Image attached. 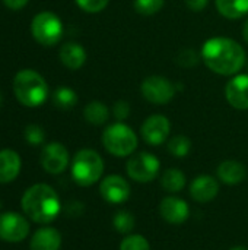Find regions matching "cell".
Masks as SVG:
<instances>
[{
	"instance_id": "1",
	"label": "cell",
	"mask_w": 248,
	"mask_h": 250,
	"mask_svg": "<svg viewBox=\"0 0 248 250\" xmlns=\"http://www.w3.org/2000/svg\"><path fill=\"white\" fill-rule=\"evenodd\" d=\"M202 59L212 72L231 76L243 69L246 63V51L231 38L215 37L203 44Z\"/></svg>"
},
{
	"instance_id": "2",
	"label": "cell",
	"mask_w": 248,
	"mask_h": 250,
	"mask_svg": "<svg viewBox=\"0 0 248 250\" xmlns=\"http://www.w3.org/2000/svg\"><path fill=\"white\" fill-rule=\"evenodd\" d=\"M23 215L37 224H50L61 212V202L57 192L45 183L28 188L20 199Z\"/></svg>"
},
{
	"instance_id": "3",
	"label": "cell",
	"mask_w": 248,
	"mask_h": 250,
	"mask_svg": "<svg viewBox=\"0 0 248 250\" xmlns=\"http://www.w3.org/2000/svg\"><path fill=\"white\" fill-rule=\"evenodd\" d=\"M13 94L25 107H39L48 97V85L45 79L32 69H22L13 78Z\"/></svg>"
},
{
	"instance_id": "4",
	"label": "cell",
	"mask_w": 248,
	"mask_h": 250,
	"mask_svg": "<svg viewBox=\"0 0 248 250\" xmlns=\"http://www.w3.org/2000/svg\"><path fill=\"white\" fill-rule=\"evenodd\" d=\"M104 160L94 149H80L72 160V179L82 188H89L101 180Z\"/></svg>"
},
{
	"instance_id": "5",
	"label": "cell",
	"mask_w": 248,
	"mask_h": 250,
	"mask_svg": "<svg viewBox=\"0 0 248 250\" xmlns=\"http://www.w3.org/2000/svg\"><path fill=\"white\" fill-rule=\"evenodd\" d=\"M137 142L133 129L120 122L110 125L102 133V145L114 157L132 155L137 148Z\"/></svg>"
},
{
	"instance_id": "6",
	"label": "cell",
	"mask_w": 248,
	"mask_h": 250,
	"mask_svg": "<svg viewBox=\"0 0 248 250\" xmlns=\"http://www.w3.org/2000/svg\"><path fill=\"white\" fill-rule=\"evenodd\" d=\"M31 32L37 42L44 47L56 45L63 35V23L61 19L50 10L39 12L34 16L31 23Z\"/></svg>"
},
{
	"instance_id": "7",
	"label": "cell",
	"mask_w": 248,
	"mask_h": 250,
	"mask_svg": "<svg viewBox=\"0 0 248 250\" xmlns=\"http://www.w3.org/2000/svg\"><path fill=\"white\" fill-rule=\"evenodd\" d=\"M161 170L159 160L146 151L137 152L130 157L126 164L127 176L137 183H151L156 179Z\"/></svg>"
},
{
	"instance_id": "8",
	"label": "cell",
	"mask_w": 248,
	"mask_h": 250,
	"mask_svg": "<svg viewBox=\"0 0 248 250\" xmlns=\"http://www.w3.org/2000/svg\"><path fill=\"white\" fill-rule=\"evenodd\" d=\"M31 231L26 215L15 211L0 212V240L7 243L23 242Z\"/></svg>"
},
{
	"instance_id": "9",
	"label": "cell",
	"mask_w": 248,
	"mask_h": 250,
	"mask_svg": "<svg viewBox=\"0 0 248 250\" xmlns=\"http://www.w3.org/2000/svg\"><path fill=\"white\" fill-rule=\"evenodd\" d=\"M69 161H70L69 151L60 142H50V144H47L42 148L41 155H39L41 167L44 168L45 173L53 174V176L61 174L67 168Z\"/></svg>"
},
{
	"instance_id": "10",
	"label": "cell",
	"mask_w": 248,
	"mask_h": 250,
	"mask_svg": "<svg viewBox=\"0 0 248 250\" xmlns=\"http://www.w3.org/2000/svg\"><path fill=\"white\" fill-rule=\"evenodd\" d=\"M142 95L152 104H167L175 95V86L164 76H149L142 82Z\"/></svg>"
},
{
	"instance_id": "11",
	"label": "cell",
	"mask_w": 248,
	"mask_h": 250,
	"mask_svg": "<svg viewBox=\"0 0 248 250\" xmlns=\"http://www.w3.org/2000/svg\"><path fill=\"white\" fill-rule=\"evenodd\" d=\"M99 193L105 202L118 205V204L126 202L130 198L132 189H130L129 182L124 177L118 174H110L102 179L99 185Z\"/></svg>"
},
{
	"instance_id": "12",
	"label": "cell",
	"mask_w": 248,
	"mask_h": 250,
	"mask_svg": "<svg viewBox=\"0 0 248 250\" xmlns=\"http://www.w3.org/2000/svg\"><path fill=\"white\" fill-rule=\"evenodd\" d=\"M170 132H171V123L162 114L149 116L140 127V133H142L143 141L152 146L162 145L167 141Z\"/></svg>"
},
{
	"instance_id": "13",
	"label": "cell",
	"mask_w": 248,
	"mask_h": 250,
	"mask_svg": "<svg viewBox=\"0 0 248 250\" xmlns=\"http://www.w3.org/2000/svg\"><path fill=\"white\" fill-rule=\"evenodd\" d=\"M159 214L170 224H183L189 220L190 208L184 199L177 196H167L161 201Z\"/></svg>"
},
{
	"instance_id": "14",
	"label": "cell",
	"mask_w": 248,
	"mask_h": 250,
	"mask_svg": "<svg viewBox=\"0 0 248 250\" xmlns=\"http://www.w3.org/2000/svg\"><path fill=\"white\" fill-rule=\"evenodd\" d=\"M219 193V182L208 174L196 177L190 183V196L200 204H208L213 201Z\"/></svg>"
},
{
	"instance_id": "15",
	"label": "cell",
	"mask_w": 248,
	"mask_h": 250,
	"mask_svg": "<svg viewBox=\"0 0 248 250\" xmlns=\"http://www.w3.org/2000/svg\"><path fill=\"white\" fill-rule=\"evenodd\" d=\"M228 103L237 110H248V75L232 78L225 88Z\"/></svg>"
},
{
	"instance_id": "16",
	"label": "cell",
	"mask_w": 248,
	"mask_h": 250,
	"mask_svg": "<svg viewBox=\"0 0 248 250\" xmlns=\"http://www.w3.org/2000/svg\"><path fill=\"white\" fill-rule=\"evenodd\" d=\"M60 248H61L60 231L48 226L38 229L29 240V250H60Z\"/></svg>"
},
{
	"instance_id": "17",
	"label": "cell",
	"mask_w": 248,
	"mask_h": 250,
	"mask_svg": "<svg viewBox=\"0 0 248 250\" xmlns=\"http://www.w3.org/2000/svg\"><path fill=\"white\" fill-rule=\"evenodd\" d=\"M22 168L20 155L13 149L0 151V185H7L16 180Z\"/></svg>"
},
{
	"instance_id": "18",
	"label": "cell",
	"mask_w": 248,
	"mask_h": 250,
	"mask_svg": "<svg viewBox=\"0 0 248 250\" xmlns=\"http://www.w3.org/2000/svg\"><path fill=\"white\" fill-rule=\"evenodd\" d=\"M216 173H218V179L224 185H228V186L240 185L247 177L246 166L240 161H235V160H227V161L221 163Z\"/></svg>"
},
{
	"instance_id": "19",
	"label": "cell",
	"mask_w": 248,
	"mask_h": 250,
	"mask_svg": "<svg viewBox=\"0 0 248 250\" xmlns=\"http://www.w3.org/2000/svg\"><path fill=\"white\" fill-rule=\"evenodd\" d=\"M60 62L70 70L80 69L86 62V51L77 42H66L60 48Z\"/></svg>"
},
{
	"instance_id": "20",
	"label": "cell",
	"mask_w": 248,
	"mask_h": 250,
	"mask_svg": "<svg viewBox=\"0 0 248 250\" xmlns=\"http://www.w3.org/2000/svg\"><path fill=\"white\" fill-rule=\"evenodd\" d=\"M216 9L228 19H240L248 13V0H216Z\"/></svg>"
},
{
	"instance_id": "21",
	"label": "cell",
	"mask_w": 248,
	"mask_h": 250,
	"mask_svg": "<svg viewBox=\"0 0 248 250\" xmlns=\"http://www.w3.org/2000/svg\"><path fill=\"white\" fill-rule=\"evenodd\" d=\"M186 176L178 168H168L161 176V186L168 193H177L181 192L186 188Z\"/></svg>"
},
{
	"instance_id": "22",
	"label": "cell",
	"mask_w": 248,
	"mask_h": 250,
	"mask_svg": "<svg viewBox=\"0 0 248 250\" xmlns=\"http://www.w3.org/2000/svg\"><path fill=\"white\" fill-rule=\"evenodd\" d=\"M83 117H85V120L88 123H91L94 126H101L108 120L110 111H108V107L104 103L91 101L83 110Z\"/></svg>"
},
{
	"instance_id": "23",
	"label": "cell",
	"mask_w": 248,
	"mask_h": 250,
	"mask_svg": "<svg viewBox=\"0 0 248 250\" xmlns=\"http://www.w3.org/2000/svg\"><path fill=\"white\" fill-rule=\"evenodd\" d=\"M53 103L57 108L70 110L77 103V94L75 92V89L69 86H60L53 94Z\"/></svg>"
},
{
	"instance_id": "24",
	"label": "cell",
	"mask_w": 248,
	"mask_h": 250,
	"mask_svg": "<svg viewBox=\"0 0 248 250\" xmlns=\"http://www.w3.org/2000/svg\"><path fill=\"white\" fill-rule=\"evenodd\" d=\"M191 149V141L184 135H177L168 141V151L172 157L184 158Z\"/></svg>"
},
{
	"instance_id": "25",
	"label": "cell",
	"mask_w": 248,
	"mask_h": 250,
	"mask_svg": "<svg viewBox=\"0 0 248 250\" xmlns=\"http://www.w3.org/2000/svg\"><path fill=\"white\" fill-rule=\"evenodd\" d=\"M113 226L117 233L130 234L136 226V221H134L133 214H130L129 211H118V212H115V215L113 218Z\"/></svg>"
},
{
	"instance_id": "26",
	"label": "cell",
	"mask_w": 248,
	"mask_h": 250,
	"mask_svg": "<svg viewBox=\"0 0 248 250\" xmlns=\"http://www.w3.org/2000/svg\"><path fill=\"white\" fill-rule=\"evenodd\" d=\"M165 0H134V9L143 16H152L164 7Z\"/></svg>"
},
{
	"instance_id": "27",
	"label": "cell",
	"mask_w": 248,
	"mask_h": 250,
	"mask_svg": "<svg viewBox=\"0 0 248 250\" xmlns=\"http://www.w3.org/2000/svg\"><path fill=\"white\" fill-rule=\"evenodd\" d=\"M120 250H151V245L146 237L140 234H130L121 240Z\"/></svg>"
},
{
	"instance_id": "28",
	"label": "cell",
	"mask_w": 248,
	"mask_h": 250,
	"mask_svg": "<svg viewBox=\"0 0 248 250\" xmlns=\"http://www.w3.org/2000/svg\"><path fill=\"white\" fill-rule=\"evenodd\" d=\"M23 136H25V141L29 145H32V146L42 145L44 141H45V132H44V129L39 125H35V123H31V125H28L25 127Z\"/></svg>"
},
{
	"instance_id": "29",
	"label": "cell",
	"mask_w": 248,
	"mask_h": 250,
	"mask_svg": "<svg viewBox=\"0 0 248 250\" xmlns=\"http://www.w3.org/2000/svg\"><path fill=\"white\" fill-rule=\"evenodd\" d=\"M110 0H76L77 6L88 13H98L107 7Z\"/></svg>"
},
{
	"instance_id": "30",
	"label": "cell",
	"mask_w": 248,
	"mask_h": 250,
	"mask_svg": "<svg viewBox=\"0 0 248 250\" xmlns=\"http://www.w3.org/2000/svg\"><path fill=\"white\" fill-rule=\"evenodd\" d=\"M113 114L114 117L120 122V120H126L130 114V105L126 101H117L113 107Z\"/></svg>"
},
{
	"instance_id": "31",
	"label": "cell",
	"mask_w": 248,
	"mask_h": 250,
	"mask_svg": "<svg viewBox=\"0 0 248 250\" xmlns=\"http://www.w3.org/2000/svg\"><path fill=\"white\" fill-rule=\"evenodd\" d=\"M178 63L181 66H194L197 63V56L193 50H184L180 56H178Z\"/></svg>"
},
{
	"instance_id": "32",
	"label": "cell",
	"mask_w": 248,
	"mask_h": 250,
	"mask_svg": "<svg viewBox=\"0 0 248 250\" xmlns=\"http://www.w3.org/2000/svg\"><path fill=\"white\" fill-rule=\"evenodd\" d=\"M83 204L79 202V201H70L67 205H66V214L70 217V218H76V217H80L82 212H83Z\"/></svg>"
},
{
	"instance_id": "33",
	"label": "cell",
	"mask_w": 248,
	"mask_h": 250,
	"mask_svg": "<svg viewBox=\"0 0 248 250\" xmlns=\"http://www.w3.org/2000/svg\"><path fill=\"white\" fill-rule=\"evenodd\" d=\"M209 0H186V4L193 12H200L208 6Z\"/></svg>"
},
{
	"instance_id": "34",
	"label": "cell",
	"mask_w": 248,
	"mask_h": 250,
	"mask_svg": "<svg viewBox=\"0 0 248 250\" xmlns=\"http://www.w3.org/2000/svg\"><path fill=\"white\" fill-rule=\"evenodd\" d=\"M28 1H29V0H3V4H4L7 9H10V10H19V9H22Z\"/></svg>"
},
{
	"instance_id": "35",
	"label": "cell",
	"mask_w": 248,
	"mask_h": 250,
	"mask_svg": "<svg viewBox=\"0 0 248 250\" xmlns=\"http://www.w3.org/2000/svg\"><path fill=\"white\" fill-rule=\"evenodd\" d=\"M243 37H244L246 42H247V44H248V19H247V21H246L244 26H243Z\"/></svg>"
},
{
	"instance_id": "36",
	"label": "cell",
	"mask_w": 248,
	"mask_h": 250,
	"mask_svg": "<svg viewBox=\"0 0 248 250\" xmlns=\"http://www.w3.org/2000/svg\"><path fill=\"white\" fill-rule=\"evenodd\" d=\"M229 250H248L247 248H244V246H235V248H232V249Z\"/></svg>"
},
{
	"instance_id": "37",
	"label": "cell",
	"mask_w": 248,
	"mask_h": 250,
	"mask_svg": "<svg viewBox=\"0 0 248 250\" xmlns=\"http://www.w3.org/2000/svg\"><path fill=\"white\" fill-rule=\"evenodd\" d=\"M1 104H3V97H1V91H0V108H1Z\"/></svg>"
},
{
	"instance_id": "38",
	"label": "cell",
	"mask_w": 248,
	"mask_h": 250,
	"mask_svg": "<svg viewBox=\"0 0 248 250\" xmlns=\"http://www.w3.org/2000/svg\"><path fill=\"white\" fill-rule=\"evenodd\" d=\"M1 207H3V204H1V201H0V211H1Z\"/></svg>"
}]
</instances>
